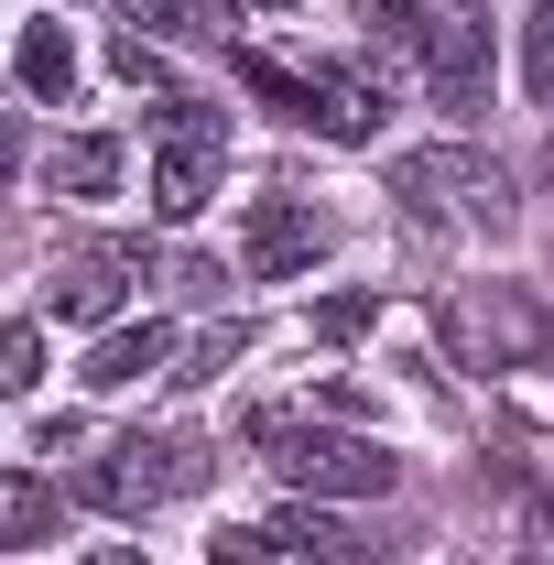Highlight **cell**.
I'll list each match as a JSON object with an SVG mask.
<instances>
[{
  "instance_id": "cell-1",
  "label": "cell",
  "mask_w": 554,
  "mask_h": 565,
  "mask_svg": "<svg viewBox=\"0 0 554 565\" xmlns=\"http://www.w3.org/2000/svg\"><path fill=\"white\" fill-rule=\"evenodd\" d=\"M251 446H262V468H273L283 490H305V500H381L403 479L392 446L338 435V424H305V414H251Z\"/></svg>"
},
{
  "instance_id": "cell-2",
  "label": "cell",
  "mask_w": 554,
  "mask_h": 565,
  "mask_svg": "<svg viewBox=\"0 0 554 565\" xmlns=\"http://www.w3.org/2000/svg\"><path fill=\"white\" fill-rule=\"evenodd\" d=\"M392 196L435 228H511V174L468 152V141H435V152H403V174H392Z\"/></svg>"
},
{
  "instance_id": "cell-3",
  "label": "cell",
  "mask_w": 554,
  "mask_h": 565,
  "mask_svg": "<svg viewBox=\"0 0 554 565\" xmlns=\"http://www.w3.org/2000/svg\"><path fill=\"white\" fill-rule=\"evenodd\" d=\"M217 479V446H196V435H120L76 490L98 500V511H163V500L207 490Z\"/></svg>"
},
{
  "instance_id": "cell-4",
  "label": "cell",
  "mask_w": 554,
  "mask_h": 565,
  "mask_svg": "<svg viewBox=\"0 0 554 565\" xmlns=\"http://www.w3.org/2000/svg\"><path fill=\"white\" fill-rule=\"evenodd\" d=\"M228 174V109L207 98H163V141H152V217H196Z\"/></svg>"
},
{
  "instance_id": "cell-5",
  "label": "cell",
  "mask_w": 554,
  "mask_h": 565,
  "mask_svg": "<svg viewBox=\"0 0 554 565\" xmlns=\"http://www.w3.org/2000/svg\"><path fill=\"white\" fill-rule=\"evenodd\" d=\"M424 87H435V109H479L489 98V22L479 11H435V33H424Z\"/></svg>"
},
{
  "instance_id": "cell-6",
  "label": "cell",
  "mask_w": 554,
  "mask_h": 565,
  "mask_svg": "<svg viewBox=\"0 0 554 565\" xmlns=\"http://www.w3.org/2000/svg\"><path fill=\"white\" fill-rule=\"evenodd\" d=\"M239 250H251V273L273 282V273H294V262H316V250H327V217L305 207V196H262Z\"/></svg>"
},
{
  "instance_id": "cell-7",
  "label": "cell",
  "mask_w": 554,
  "mask_h": 565,
  "mask_svg": "<svg viewBox=\"0 0 554 565\" xmlns=\"http://www.w3.org/2000/svg\"><path fill=\"white\" fill-rule=\"evenodd\" d=\"M446 327H457V349H479V359H511V349H544L554 338L522 294H489V305L468 294V305H446Z\"/></svg>"
},
{
  "instance_id": "cell-8",
  "label": "cell",
  "mask_w": 554,
  "mask_h": 565,
  "mask_svg": "<svg viewBox=\"0 0 554 565\" xmlns=\"http://www.w3.org/2000/svg\"><path fill=\"white\" fill-rule=\"evenodd\" d=\"M273 544H283V555H316V565H348V555H370V544L348 533L338 511H327V500H305V490H294V500L273 511Z\"/></svg>"
},
{
  "instance_id": "cell-9",
  "label": "cell",
  "mask_w": 554,
  "mask_h": 565,
  "mask_svg": "<svg viewBox=\"0 0 554 565\" xmlns=\"http://www.w3.org/2000/svg\"><path fill=\"white\" fill-rule=\"evenodd\" d=\"M163 359H174V327L141 316V327H109V338L87 349V381H98V392H131L141 370H163Z\"/></svg>"
},
{
  "instance_id": "cell-10",
  "label": "cell",
  "mask_w": 554,
  "mask_h": 565,
  "mask_svg": "<svg viewBox=\"0 0 554 565\" xmlns=\"http://www.w3.org/2000/svg\"><path fill=\"white\" fill-rule=\"evenodd\" d=\"M305 131L370 141V131H381V87H370V76H348V66H316V120H305Z\"/></svg>"
},
{
  "instance_id": "cell-11",
  "label": "cell",
  "mask_w": 554,
  "mask_h": 565,
  "mask_svg": "<svg viewBox=\"0 0 554 565\" xmlns=\"http://www.w3.org/2000/svg\"><path fill=\"white\" fill-rule=\"evenodd\" d=\"M55 522H66L55 479H22V468H0V555H22V544H55Z\"/></svg>"
},
{
  "instance_id": "cell-12",
  "label": "cell",
  "mask_w": 554,
  "mask_h": 565,
  "mask_svg": "<svg viewBox=\"0 0 554 565\" xmlns=\"http://www.w3.org/2000/svg\"><path fill=\"white\" fill-rule=\"evenodd\" d=\"M120 273H141V250H109V262H76V273L55 282V316H66V327H109V316H120Z\"/></svg>"
},
{
  "instance_id": "cell-13",
  "label": "cell",
  "mask_w": 554,
  "mask_h": 565,
  "mask_svg": "<svg viewBox=\"0 0 554 565\" xmlns=\"http://www.w3.org/2000/svg\"><path fill=\"white\" fill-rule=\"evenodd\" d=\"M11 66H22V98H66V87H76V44H66V22H33Z\"/></svg>"
},
{
  "instance_id": "cell-14",
  "label": "cell",
  "mask_w": 554,
  "mask_h": 565,
  "mask_svg": "<svg viewBox=\"0 0 554 565\" xmlns=\"http://www.w3.org/2000/svg\"><path fill=\"white\" fill-rule=\"evenodd\" d=\"M55 185H66V196H109V185H120V141H109V131L55 141Z\"/></svg>"
},
{
  "instance_id": "cell-15",
  "label": "cell",
  "mask_w": 554,
  "mask_h": 565,
  "mask_svg": "<svg viewBox=\"0 0 554 565\" xmlns=\"http://www.w3.org/2000/svg\"><path fill=\"white\" fill-rule=\"evenodd\" d=\"M33 381H44V327L22 316V327H0V403H22Z\"/></svg>"
},
{
  "instance_id": "cell-16",
  "label": "cell",
  "mask_w": 554,
  "mask_h": 565,
  "mask_svg": "<svg viewBox=\"0 0 554 565\" xmlns=\"http://www.w3.org/2000/svg\"><path fill=\"white\" fill-rule=\"evenodd\" d=\"M522 87L554 109V0H533V22H522Z\"/></svg>"
},
{
  "instance_id": "cell-17",
  "label": "cell",
  "mask_w": 554,
  "mask_h": 565,
  "mask_svg": "<svg viewBox=\"0 0 554 565\" xmlns=\"http://www.w3.org/2000/svg\"><path fill=\"white\" fill-rule=\"evenodd\" d=\"M370 327H381V294H327V305H316V338H327V349L370 338Z\"/></svg>"
},
{
  "instance_id": "cell-18",
  "label": "cell",
  "mask_w": 554,
  "mask_h": 565,
  "mask_svg": "<svg viewBox=\"0 0 554 565\" xmlns=\"http://www.w3.org/2000/svg\"><path fill=\"white\" fill-rule=\"evenodd\" d=\"M370 33H381L392 55H414V66H424V33H435V11H414V0H370Z\"/></svg>"
},
{
  "instance_id": "cell-19",
  "label": "cell",
  "mask_w": 554,
  "mask_h": 565,
  "mask_svg": "<svg viewBox=\"0 0 554 565\" xmlns=\"http://www.w3.org/2000/svg\"><path fill=\"white\" fill-rule=\"evenodd\" d=\"M283 544H273V522H217L207 533V565H273Z\"/></svg>"
},
{
  "instance_id": "cell-20",
  "label": "cell",
  "mask_w": 554,
  "mask_h": 565,
  "mask_svg": "<svg viewBox=\"0 0 554 565\" xmlns=\"http://www.w3.org/2000/svg\"><path fill=\"white\" fill-rule=\"evenodd\" d=\"M239 349H251V327H217V338H196V349H185V370H163V381H185V392H196V381H217Z\"/></svg>"
},
{
  "instance_id": "cell-21",
  "label": "cell",
  "mask_w": 554,
  "mask_h": 565,
  "mask_svg": "<svg viewBox=\"0 0 554 565\" xmlns=\"http://www.w3.org/2000/svg\"><path fill=\"white\" fill-rule=\"evenodd\" d=\"M109 66L131 76V87H163V55H152V44H141V33H120V44H109Z\"/></svg>"
},
{
  "instance_id": "cell-22",
  "label": "cell",
  "mask_w": 554,
  "mask_h": 565,
  "mask_svg": "<svg viewBox=\"0 0 554 565\" xmlns=\"http://www.w3.org/2000/svg\"><path fill=\"white\" fill-rule=\"evenodd\" d=\"M120 11H131V22H152V33H196V22H185V0H120Z\"/></svg>"
},
{
  "instance_id": "cell-23",
  "label": "cell",
  "mask_w": 554,
  "mask_h": 565,
  "mask_svg": "<svg viewBox=\"0 0 554 565\" xmlns=\"http://www.w3.org/2000/svg\"><path fill=\"white\" fill-rule=\"evenodd\" d=\"M522 565H554V511L533 522V533H522Z\"/></svg>"
},
{
  "instance_id": "cell-24",
  "label": "cell",
  "mask_w": 554,
  "mask_h": 565,
  "mask_svg": "<svg viewBox=\"0 0 554 565\" xmlns=\"http://www.w3.org/2000/svg\"><path fill=\"white\" fill-rule=\"evenodd\" d=\"M87 565H152V555H131V544H98V555H87Z\"/></svg>"
},
{
  "instance_id": "cell-25",
  "label": "cell",
  "mask_w": 554,
  "mask_h": 565,
  "mask_svg": "<svg viewBox=\"0 0 554 565\" xmlns=\"http://www.w3.org/2000/svg\"><path fill=\"white\" fill-rule=\"evenodd\" d=\"M11 163H22V131H11V120H0V174H11Z\"/></svg>"
},
{
  "instance_id": "cell-26",
  "label": "cell",
  "mask_w": 554,
  "mask_h": 565,
  "mask_svg": "<svg viewBox=\"0 0 554 565\" xmlns=\"http://www.w3.org/2000/svg\"><path fill=\"white\" fill-rule=\"evenodd\" d=\"M228 11H283V0H228Z\"/></svg>"
}]
</instances>
